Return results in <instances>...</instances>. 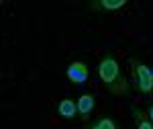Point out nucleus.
Returning a JSON list of instances; mask_svg holds the SVG:
<instances>
[{"label": "nucleus", "instance_id": "1a4fd4ad", "mask_svg": "<svg viewBox=\"0 0 153 129\" xmlns=\"http://www.w3.org/2000/svg\"><path fill=\"white\" fill-rule=\"evenodd\" d=\"M145 113H147V117H149V121L153 123V103H151L149 106H147V111H145Z\"/></svg>", "mask_w": 153, "mask_h": 129}, {"label": "nucleus", "instance_id": "7ed1b4c3", "mask_svg": "<svg viewBox=\"0 0 153 129\" xmlns=\"http://www.w3.org/2000/svg\"><path fill=\"white\" fill-rule=\"evenodd\" d=\"M68 78H70V82L74 84H84L88 82V76H90V70H88V66L84 64V62H71L70 66H68Z\"/></svg>", "mask_w": 153, "mask_h": 129}, {"label": "nucleus", "instance_id": "f257e3e1", "mask_svg": "<svg viewBox=\"0 0 153 129\" xmlns=\"http://www.w3.org/2000/svg\"><path fill=\"white\" fill-rule=\"evenodd\" d=\"M98 78L104 84V88L110 94H129V82L125 78V74L120 70V64L117 62V58L112 53H106L104 58L98 64Z\"/></svg>", "mask_w": 153, "mask_h": 129}, {"label": "nucleus", "instance_id": "0eeeda50", "mask_svg": "<svg viewBox=\"0 0 153 129\" xmlns=\"http://www.w3.org/2000/svg\"><path fill=\"white\" fill-rule=\"evenodd\" d=\"M131 113H133V119H135V129H153V123L149 121L147 113H143L137 105L131 106Z\"/></svg>", "mask_w": 153, "mask_h": 129}, {"label": "nucleus", "instance_id": "f03ea898", "mask_svg": "<svg viewBox=\"0 0 153 129\" xmlns=\"http://www.w3.org/2000/svg\"><path fill=\"white\" fill-rule=\"evenodd\" d=\"M129 66H131V72H133L135 88L143 96H153V72L149 70V66H145L141 59L137 58H129Z\"/></svg>", "mask_w": 153, "mask_h": 129}, {"label": "nucleus", "instance_id": "423d86ee", "mask_svg": "<svg viewBox=\"0 0 153 129\" xmlns=\"http://www.w3.org/2000/svg\"><path fill=\"white\" fill-rule=\"evenodd\" d=\"M57 113L61 119H68V121H71V119L78 117V105H76V100H71V98H61L57 103Z\"/></svg>", "mask_w": 153, "mask_h": 129}, {"label": "nucleus", "instance_id": "20e7f679", "mask_svg": "<svg viewBox=\"0 0 153 129\" xmlns=\"http://www.w3.org/2000/svg\"><path fill=\"white\" fill-rule=\"evenodd\" d=\"M76 105H78V117L84 119V121H88L90 113L94 111V106H96V96L92 92H84V94L78 96Z\"/></svg>", "mask_w": 153, "mask_h": 129}, {"label": "nucleus", "instance_id": "6e6552de", "mask_svg": "<svg viewBox=\"0 0 153 129\" xmlns=\"http://www.w3.org/2000/svg\"><path fill=\"white\" fill-rule=\"evenodd\" d=\"M86 129H123V127L118 125L117 119H112V117H98L94 121H90Z\"/></svg>", "mask_w": 153, "mask_h": 129}, {"label": "nucleus", "instance_id": "39448f33", "mask_svg": "<svg viewBox=\"0 0 153 129\" xmlns=\"http://www.w3.org/2000/svg\"><path fill=\"white\" fill-rule=\"evenodd\" d=\"M92 10L98 12H110V10H120L127 6V0H92L88 4Z\"/></svg>", "mask_w": 153, "mask_h": 129}]
</instances>
